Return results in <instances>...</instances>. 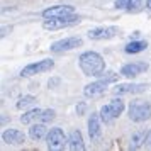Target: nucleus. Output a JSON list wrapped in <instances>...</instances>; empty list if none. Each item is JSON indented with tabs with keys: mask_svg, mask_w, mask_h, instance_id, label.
<instances>
[{
	"mask_svg": "<svg viewBox=\"0 0 151 151\" xmlns=\"http://www.w3.org/2000/svg\"><path fill=\"white\" fill-rule=\"evenodd\" d=\"M78 65L83 75L87 76H102L104 70H105V61L100 53L97 51H85L78 58Z\"/></svg>",
	"mask_w": 151,
	"mask_h": 151,
	"instance_id": "obj_1",
	"label": "nucleus"
},
{
	"mask_svg": "<svg viewBox=\"0 0 151 151\" xmlns=\"http://www.w3.org/2000/svg\"><path fill=\"white\" fill-rule=\"evenodd\" d=\"M124 109H126V104H124V100L119 97V99H112L109 104L102 105L100 110H99V114H100L102 122L109 124V122H112L114 119H117V117L121 116L124 112Z\"/></svg>",
	"mask_w": 151,
	"mask_h": 151,
	"instance_id": "obj_2",
	"label": "nucleus"
},
{
	"mask_svg": "<svg viewBox=\"0 0 151 151\" xmlns=\"http://www.w3.org/2000/svg\"><path fill=\"white\" fill-rule=\"evenodd\" d=\"M127 116L132 122H144L151 117V104L143 100H134L127 107Z\"/></svg>",
	"mask_w": 151,
	"mask_h": 151,
	"instance_id": "obj_3",
	"label": "nucleus"
},
{
	"mask_svg": "<svg viewBox=\"0 0 151 151\" xmlns=\"http://www.w3.org/2000/svg\"><path fill=\"white\" fill-rule=\"evenodd\" d=\"M117 80V75L116 73H109V76H104L100 80H97V82H92L88 85H85V88H83V95L85 97H97L104 93L107 87H109V83L116 82Z\"/></svg>",
	"mask_w": 151,
	"mask_h": 151,
	"instance_id": "obj_4",
	"label": "nucleus"
},
{
	"mask_svg": "<svg viewBox=\"0 0 151 151\" xmlns=\"http://www.w3.org/2000/svg\"><path fill=\"white\" fill-rule=\"evenodd\" d=\"M80 22L78 15H68V17H58V19H46L42 22V27L46 31H58V29H65V27H71L76 26Z\"/></svg>",
	"mask_w": 151,
	"mask_h": 151,
	"instance_id": "obj_5",
	"label": "nucleus"
},
{
	"mask_svg": "<svg viewBox=\"0 0 151 151\" xmlns=\"http://www.w3.org/2000/svg\"><path fill=\"white\" fill-rule=\"evenodd\" d=\"M55 68V61L53 60H41L37 63H31L27 66H24L21 70V76H34V75H41L46 71H51Z\"/></svg>",
	"mask_w": 151,
	"mask_h": 151,
	"instance_id": "obj_6",
	"label": "nucleus"
},
{
	"mask_svg": "<svg viewBox=\"0 0 151 151\" xmlns=\"http://www.w3.org/2000/svg\"><path fill=\"white\" fill-rule=\"evenodd\" d=\"M65 144H68V137H65V132L60 127H53L48 131L46 136V146L48 150H63Z\"/></svg>",
	"mask_w": 151,
	"mask_h": 151,
	"instance_id": "obj_7",
	"label": "nucleus"
},
{
	"mask_svg": "<svg viewBox=\"0 0 151 151\" xmlns=\"http://www.w3.org/2000/svg\"><path fill=\"white\" fill-rule=\"evenodd\" d=\"M83 41L82 37H65V39H60V41H55L49 49L53 51V53H65V51H70V49H75L78 46H82Z\"/></svg>",
	"mask_w": 151,
	"mask_h": 151,
	"instance_id": "obj_8",
	"label": "nucleus"
},
{
	"mask_svg": "<svg viewBox=\"0 0 151 151\" xmlns=\"http://www.w3.org/2000/svg\"><path fill=\"white\" fill-rule=\"evenodd\" d=\"M150 65L146 61H132V63H126L121 68V75L126 78H136L137 75H141L144 71H148Z\"/></svg>",
	"mask_w": 151,
	"mask_h": 151,
	"instance_id": "obj_9",
	"label": "nucleus"
},
{
	"mask_svg": "<svg viewBox=\"0 0 151 151\" xmlns=\"http://www.w3.org/2000/svg\"><path fill=\"white\" fill-rule=\"evenodd\" d=\"M75 14V7L73 5H53L42 10V17L44 19H58V17H68V15Z\"/></svg>",
	"mask_w": 151,
	"mask_h": 151,
	"instance_id": "obj_10",
	"label": "nucleus"
},
{
	"mask_svg": "<svg viewBox=\"0 0 151 151\" xmlns=\"http://www.w3.org/2000/svg\"><path fill=\"white\" fill-rule=\"evenodd\" d=\"M119 34V27L116 26H105V27H95L88 31V37L93 41H104V39H112Z\"/></svg>",
	"mask_w": 151,
	"mask_h": 151,
	"instance_id": "obj_11",
	"label": "nucleus"
},
{
	"mask_svg": "<svg viewBox=\"0 0 151 151\" xmlns=\"http://www.w3.org/2000/svg\"><path fill=\"white\" fill-rule=\"evenodd\" d=\"M102 119H100V114L99 112H92L88 116V136L92 141H99L102 137Z\"/></svg>",
	"mask_w": 151,
	"mask_h": 151,
	"instance_id": "obj_12",
	"label": "nucleus"
},
{
	"mask_svg": "<svg viewBox=\"0 0 151 151\" xmlns=\"http://www.w3.org/2000/svg\"><path fill=\"white\" fill-rule=\"evenodd\" d=\"M148 88L144 83H117L112 88L114 95H127V93H143L144 90Z\"/></svg>",
	"mask_w": 151,
	"mask_h": 151,
	"instance_id": "obj_13",
	"label": "nucleus"
},
{
	"mask_svg": "<svg viewBox=\"0 0 151 151\" xmlns=\"http://www.w3.org/2000/svg\"><path fill=\"white\" fill-rule=\"evenodd\" d=\"M2 141L5 144H15V146H19V144H24L26 143V134L19 129H5L2 132Z\"/></svg>",
	"mask_w": 151,
	"mask_h": 151,
	"instance_id": "obj_14",
	"label": "nucleus"
},
{
	"mask_svg": "<svg viewBox=\"0 0 151 151\" xmlns=\"http://www.w3.org/2000/svg\"><path fill=\"white\" fill-rule=\"evenodd\" d=\"M148 141H151V129L148 131H136L134 134H132V137H131V150H139V148H143L144 144L148 143Z\"/></svg>",
	"mask_w": 151,
	"mask_h": 151,
	"instance_id": "obj_15",
	"label": "nucleus"
},
{
	"mask_svg": "<svg viewBox=\"0 0 151 151\" xmlns=\"http://www.w3.org/2000/svg\"><path fill=\"white\" fill-rule=\"evenodd\" d=\"M68 146L70 150H73V151H83L85 150V141H83V136H82V132L80 131H76L73 129L71 132L68 134Z\"/></svg>",
	"mask_w": 151,
	"mask_h": 151,
	"instance_id": "obj_16",
	"label": "nucleus"
},
{
	"mask_svg": "<svg viewBox=\"0 0 151 151\" xmlns=\"http://www.w3.org/2000/svg\"><path fill=\"white\" fill-rule=\"evenodd\" d=\"M48 127H46V124L41 122V124H32L31 126V129H29V137L32 139V141H39L42 137L48 136Z\"/></svg>",
	"mask_w": 151,
	"mask_h": 151,
	"instance_id": "obj_17",
	"label": "nucleus"
},
{
	"mask_svg": "<svg viewBox=\"0 0 151 151\" xmlns=\"http://www.w3.org/2000/svg\"><path fill=\"white\" fill-rule=\"evenodd\" d=\"M148 48V42L143 41V39H134V41L127 42L126 46H124V51L127 53V55H137V53H141L144 49Z\"/></svg>",
	"mask_w": 151,
	"mask_h": 151,
	"instance_id": "obj_18",
	"label": "nucleus"
},
{
	"mask_svg": "<svg viewBox=\"0 0 151 151\" xmlns=\"http://www.w3.org/2000/svg\"><path fill=\"white\" fill-rule=\"evenodd\" d=\"M41 114L42 110L41 109H31L27 110V112H24V116H21V122L22 124H32L34 121H37V119H41Z\"/></svg>",
	"mask_w": 151,
	"mask_h": 151,
	"instance_id": "obj_19",
	"label": "nucleus"
},
{
	"mask_svg": "<svg viewBox=\"0 0 151 151\" xmlns=\"http://www.w3.org/2000/svg\"><path fill=\"white\" fill-rule=\"evenodd\" d=\"M116 7L124 10H136L141 7V0H116Z\"/></svg>",
	"mask_w": 151,
	"mask_h": 151,
	"instance_id": "obj_20",
	"label": "nucleus"
},
{
	"mask_svg": "<svg viewBox=\"0 0 151 151\" xmlns=\"http://www.w3.org/2000/svg\"><path fill=\"white\" fill-rule=\"evenodd\" d=\"M36 104V97L34 95H24V97H21L19 100H17V104H15V107L19 110H22V109H27V107H32Z\"/></svg>",
	"mask_w": 151,
	"mask_h": 151,
	"instance_id": "obj_21",
	"label": "nucleus"
},
{
	"mask_svg": "<svg viewBox=\"0 0 151 151\" xmlns=\"http://www.w3.org/2000/svg\"><path fill=\"white\" fill-rule=\"evenodd\" d=\"M55 117H56L55 109H44L39 121H41V122H44V124H48V122H51V121H55Z\"/></svg>",
	"mask_w": 151,
	"mask_h": 151,
	"instance_id": "obj_22",
	"label": "nucleus"
},
{
	"mask_svg": "<svg viewBox=\"0 0 151 151\" xmlns=\"http://www.w3.org/2000/svg\"><path fill=\"white\" fill-rule=\"evenodd\" d=\"M85 109H87L85 102H80V105H76V114H78V116H83V114H85Z\"/></svg>",
	"mask_w": 151,
	"mask_h": 151,
	"instance_id": "obj_23",
	"label": "nucleus"
},
{
	"mask_svg": "<svg viewBox=\"0 0 151 151\" xmlns=\"http://www.w3.org/2000/svg\"><path fill=\"white\" fill-rule=\"evenodd\" d=\"M58 83H60V78H53V80H49L48 85H49V88H55Z\"/></svg>",
	"mask_w": 151,
	"mask_h": 151,
	"instance_id": "obj_24",
	"label": "nucleus"
},
{
	"mask_svg": "<svg viewBox=\"0 0 151 151\" xmlns=\"http://www.w3.org/2000/svg\"><path fill=\"white\" fill-rule=\"evenodd\" d=\"M146 7H148V9L151 10V0H146Z\"/></svg>",
	"mask_w": 151,
	"mask_h": 151,
	"instance_id": "obj_25",
	"label": "nucleus"
}]
</instances>
